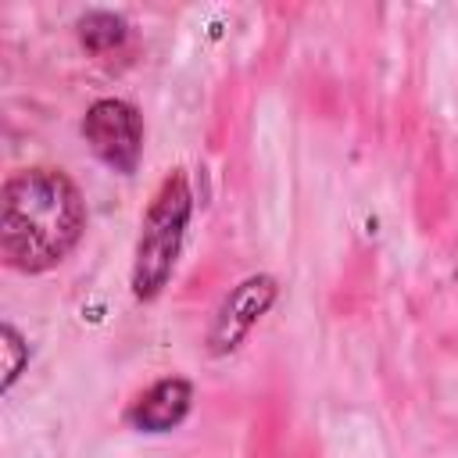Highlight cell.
I'll list each match as a JSON object with an SVG mask.
<instances>
[{
    "mask_svg": "<svg viewBox=\"0 0 458 458\" xmlns=\"http://www.w3.org/2000/svg\"><path fill=\"white\" fill-rule=\"evenodd\" d=\"M86 233V200L54 165L14 168L0 186V254L21 276L57 268Z\"/></svg>",
    "mask_w": 458,
    "mask_h": 458,
    "instance_id": "1",
    "label": "cell"
},
{
    "mask_svg": "<svg viewBox=\"0 0 458 458\" xmlns=\"http://www.w3.org/2000/svg\"><path fill=\"white\" fill-rule=\"evenodd\" d=\"M190 218H193L190 175L182 168H172L157 182V190L140 218V236H136L132 272H129V286H132L136 301L147 304V301L161 297V290L168 286L179 250H182V240H186V229H190Z\"/></svg>",
    "mask_w": 458,
    "mask_h": 458,
    "instance_id": "2",
    "label": "cell"
},
{
    "mask_svg": "<svg viewBox=\"0 0 458 458\" xmlns=\"http://www.w3.org/2000/svg\"><path fill=\"white\" fill-rule=\"evenodd\" d=\"M82 140L104 168L132 175L143 157V114L122 97H100L82 114Z\"/></svg>",
    "mask_w": 458,
    "mask_h": 458,
    "instance_id": "3",
    "label": "cell"
},
{
    "mask_svg": "<svg viewBox=\"0 0 458 458\" xmlns=\"http://www.w3.org/2000/svg\"><path fill=\"white\" fill-rule=\"evenodd\" d=\"M276 297H279L276 276L254 272V276L240 279V283L222 297V304H218L215 315H211V326H208V333H204L208 354H211V358L233 354V351L250 336V329L272 311Z\"/></svg>",
    "mask_w": 458,
    "mask_h": 458,
    "instance_id": "4",
    "label": "cell"
},
{
    "mask_svg": "<svg viewBox=\"0 0 458 458\" xmlns=\"http://www.w3.org/2000/svg\"><path fill=\"white\" fill-rule=\"evenodd\" d=\"M190 408H193V383L186 376H161L132 397V404L125 408V422L136 433H172L186 422Z\"/></svg>",
    "mask_w": 458,
    "mask_h": 458,
    "instance_id": "5",
    "label": "cell"
},
{
    "mask_svg": "<svg viewBox=\"0 0 458 458\" xmlns=\"http://www.w3.org/2000/svg\"><path fill=\"white\" fill-rule=\"evenodd\" d=\"M75 32H79V43L89 54H111L129 39V21L122 14H114V11L93 7L75 21Z\"/></svg>",
    "mask_w": 458,
    "mask_h": 458,
    "instance_id": "6",
    "label": "cell"
},
{
    "mask_svg": "<svg viewBox=\"0 0 458 458\" xmlns=\"http://www.w3.org/2000/svg\"><path fill=\"white\" fill-rule=\"evenodd\" d=\"M0 351H4L0 394H11V390H14V383L21 379V372L29 369V340H25L11 322H4V326H0Z\"/></svg>",
    "mask_w": 458,
    "mask_h": 458,
    "instance_id": "7",
    "label": "cell"
},
{
    "mask_svg": "<svg viewBox=\"0 0 458 458\" xmlns=\"http://www.w3.org/2000/svg\"><path fill=\"white\" fill-rule=\"evenodd\" d=\"M454 276H458V272H454Z\"/></svg>",
    "mask_w": 458,
    "mask_h": 458,
    "instance_id": "8",
    "label": "cell"
}]
</instances>
